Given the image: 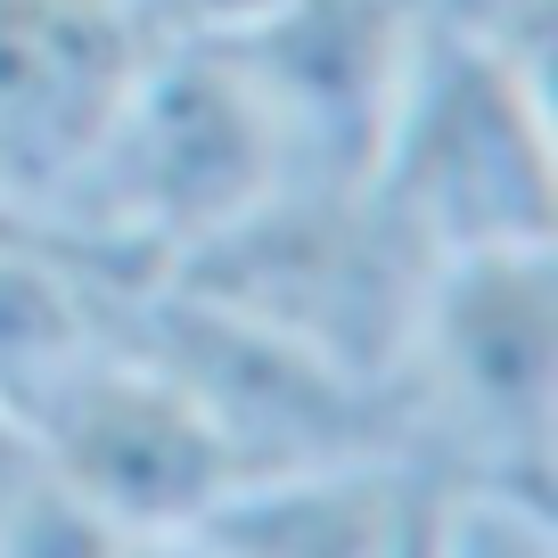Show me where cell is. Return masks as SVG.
Listing matches in <instances>:
<instances>
[{
    "label": "cell",
    "mask_w": 558,
    "mask_h": 558,
    "mask_svg": "<svg viewBox=\"0 0 558 558\" xmlns=\"http://www.w3.org/2000/svg\"><path fill=\"white\" fill-rule=\"evenodd\" d=\"M395 452L418 476L558 485V246L436 255L395 378Z\"/></svg>",
    "instance_id": "obj_1"
},
{
    "label": "cell",
    "mask_w": 558,
    "mask_h": 558,
    "mask_svg": "<svg viewBox=\"0 0 558 558\" xmlns=\"http://www.w3.org/2000/svg\"><path fill=\"white\" fill-rule=\"evenodd\" d=\"M165 279L230 304L255 329L386 395L411 345V320L427 304V279H436V246L386 206L369 173H296L230 230H214L206 246L165 263Z\"/></svg>",
    "instance_id": "obj_2"
},
{
    "label": "cell",
    "mask_w": 558,
    "mask_h": 558,
    "mask_svg": "<svg viewBox=\"0 0 558 558\" xmlns=\"http://www.w3.org/2000/svg\"><path fill=\"white\" fill-rule=\"evenodd\" d=\"M296 181L255 83L214 34H165L107 148L90 157L66 222L132 271H165L246 206Z\"/></svg>",
    "instance_id": "obj_3"
},
{
    "label": "cell",
    "mask_w": 558,
    "mask_h": 558,
    "mask_svg": "<svg viewBox=\"0 0 558 558\" xmlns=\"http://www.w3.org/2000/svg\"><path fill=\"white\" fill-rule=\"evenodd\" d=\"M369 181L436 246H558V132L550 74L501 66L485 50L418 25L402 99L386 116Z\"/></svg>",
    "instance_id": "obj_4"
},
{
    "label": "cell",
    "mask_w": 558,
    "mask_h": 558,
    "mask_svg": "<svg viewBox=\"0 0 558 558\" xmlns=\"http://www.w3.org/2000/svg\"><path fill=\"white\" fill-rule=\"evenodd\" d=\"M123 337L214 418V436L230 444L239 476L395 452V411H386L378 386L329 369L320 353L255 329L246 313L197 296V288H181L165 271L123 296Z\"/></svg>",
    "instance_id": "obj_5"
},
{
    "label": "cell",
    "mask_w": 558,
    "mask_h": 558,
    "mask_svg": "<svg viewBox=\"0 0 558 558\" xmlns=\"http://www.w3.org/2000/svg\"><path fill=\"white\" fill-rule=\"evenodd\" d=\"M25 444H34L41 469L83 509H99L123 542L190 534V525L239 485V460L214 436V418L123 329L107 337L74 378H58L50 395H41V411L25 418Z\"/></svg>",
    "instance_id": "obj_6"
},
{
    "label": "cell",
    "mask_w": 558,
    "mask_h": 558,
    "mask_svg": "<svg viewBox=\"0 0 558 558\" xmlns=\"http://www.w3.org/2000/svg\"><path fill=\"white\" fill-rule=\"evenodd\" d=\"M157 0H0V197L74 214L90 157L165 50ZM74 230V222H66Z\"/></svg>",
    "instance_id": "obj_7"
},
{
    "label": "cell",
    "mask_w": 558,
    "mask_h": 558,
    "mask_svg": "<svg viewBox=\"0 0 558 558\" xmlns=\"http://www.w3.org/2000/svg\"><path fill=\"white\" fill-rule=\"evenodd\" d=\"M255 83L296 173L362 181L418 50V0H279L246 34H214Z\"/></svg>",
    "instance_id": "obj_8"
},
{
    "label": "cell",
    "mask_w": 558,
    "mask_h": 558,
    "mask_svg": "<svg viewBox=\"0 0 558 558\" xmlns=\"http://www.w3.org/2000/svg\"><path fill=\"white\" fill-rule=\"evenodd\" d=\"M214 558H411L418 469L395 452L239 476L190 525Z\"/></svg>",
    "instance_id": "obj_9"
},
{
    "label": "cell",
    "mask_w": 558,
    "mask_h": 558,
    "mask_svg": "<svg viewBox=\"0 0 558 558\" xmlns=\"http://www.w3.org/2000/svg\"><path fill=\"white\" fill-rule=\"evenodd\" d=\"M157 271H123L90 246H9L0 255V418L25 427L58 378L123 329V296Z\"/></svg>",
    "instance_id": "obj_10"
},
{
    "label": "cell",
    "mask_w": 558,
    "mask_h": 558,
    "mask_svg": "<svg viewBox=\"0 0 558 558\" xmlns=\"http://www.w3.org/2000/svg\"><path fill=\"white\" fill-rule=\"evenodd\" d=\"M418 558H558V501L542 485L418 476Z\"/></svg>",
    "instance_id": "obj_11"
},
{
    "label": "cell",
    "mask_w": 558,
    "mask_h": 558,
    "mask_svg": "<svg viewBox=\"0 0 558 558\" xmlns=\"http://www.w3.org/2000/svg\"><path fill=\"white\" fill-rule=\"evenodd\" d=\"M418 25L525 74H550L558 50V0H418Z\"/></svg>",
    "instance_id": "obj_12"
},
{
    "label": "cell",
    "mask_w": 558,
    "mask_h": 558,
    "mask_svg": "<svg viewBox=\"0 0 558 558\" xmlns=\"http://www.w3.org/2000/svg\"><path fill=\"white\" fill-rule=\"evenodd\" d=\"M279 0H165L173 34H246L255 17H271Z\"/></svg>",
    "instance_id": "obj_13"
},
{
    "label": "cell",
    "mask_w": 558,
    "mask_h": 558,
    "mask_svg": "<svg viewBox=\"0 0 558 558\" xmlns=\"http://www.w3.org/2000/svg\"><path fill=\"white\" fill-rule=\"evenodd\" d=\"M123 558H214V550L197 534H157V542H132Z\"/></svg>",
    "instance_id": "obj_14"
},
{
    "label": "cell",
    "mask_w": 558,
    "mask_h": 558,
    "mask_svg": "<svg viewBox=\"0 0 558 558\" xmlns=\"http://www.w3.org/2000/svg\"><path fill=\"white\" fill-rule=\"evenodd\" d=\"M411 558H418V534H411Z\"/></svg>",
    "instance_id": "obj_15"
},
{
    "label": "cell",
    "mask_w": 558,
    "mask_h": 558,
    "mask_svg": "<svg viewBox=\"0 0 558 558\" xmlns=\"http://www.w3.org/2000/svg\"><path fill=\"white\" fill-rule=\"evenodd\" d=\"M157 9H165V0H157Z\"/></svg>",
    "instance_id": "obj_16"
}]
</instances>
